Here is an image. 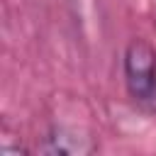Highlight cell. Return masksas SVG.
I'll return each mask as SVG.
<instances>
[{"instance_id": "6da1fadb", "label": "cell", "mask_w": 156, "mask_h": 156, "mask_svg": "<svg viewBox=\"0 0 156 156\" xmlns=\"http://www.w3.org/2000/svg\"><path fill=\"white\" fill-rule=\"evenodd\" d=\"M124 76L129 93L141 102L156 100V51L144 39H134L124 54Z\"/></svg>"}]
</instances>
